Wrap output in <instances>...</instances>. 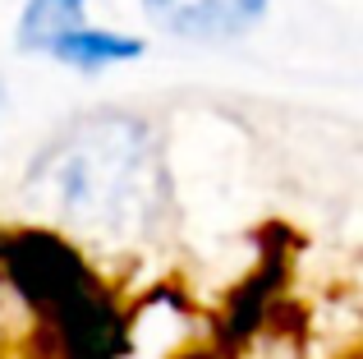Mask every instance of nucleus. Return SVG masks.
Returning <instances> with one entry per match:
<instances>
[{
  "label": "nucleus",
  "mask_w": 363,
  "mask_h": 359,
  "mask_svg": "<svg viewBox=\"0 0 363 359\" xmlns=\"http://www.w3.org/2000/svg\"><path fill=\"white\" fill-rule=\"evenodd\" d=\"M42 175L51 180L55 198L69 216L92 226H124L147 212L152 194V143L138 120L106 116L79 125L55 143Z\"/></svg>",
  "instance_id": "obj_1"
},
{
  "label": "nucleus",
  "mask_w": 363,
  "mask_h": 359,
  "mask_svg": "<svg viewBox=\"0 0 363 359\" xmlns=\"http://www.w3.org/2000/svg\"><path fill=\"white\" fill-rule=\"evenodd\" d=\"M74 28H83V0H28L23 18H18V46L51 51Z\"/></svg>",
  "instance_id": "obj_4"
},
{
  "label": "nucleus",
  "mask_w": 363,
  "mask_h": 359,
  "mask_svg": "<svg viewBox=\"0 0 363 359\" xmlns=\"http://www.w3.org/2000/svg\"><path fill=\"white\" fill-rule=\"evenodd\" d=\"M152 23L166 28L175 37H198V42H216V37H240L262 18L267 0H143Z\"/></svg>",
  "instance_id": "obj_2"
},
{
  "label": "nucleus",
  "mask_w": 363,
  "mask_h": 359,
  "mask_svg": "<svg viewBox=\"0 0 363 359\" xmlns=\"http://www.w3.org/2000/svg\"><path fill=\"white\" fill-rule=\"evenodd\" d=\"M143 51L138 37H124V33H97V28H74L65 33L60 42L51 46L55 60L65 65H79V70H101V65H116V60H133Z\"/></svg>",
  "instance_id": "obj_3"
}]
</instances>
